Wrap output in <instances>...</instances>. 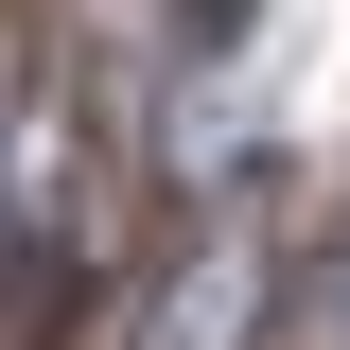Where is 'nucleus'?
I'll use <instances>...</instances> for the list:
<instances>
[{"label": "nucleus", "instance_id": "obj_1", "mask_svg": "<svg viewBox=\"0 0 350 350\" xmlns=\"http://www.w3.org/2000/svg\"><path fill=\"white\" fill-rule=\"evenodd\" d=\"M245 315H262V245H245V228H211V245H193V262L158 280V315H140V350H228Z\"/></svg>", "mask_w": 350, "mask_h": 350}, {"label": "nucleus", "instance_id": "obj_2", "mask_svg": "<svg viewBox=\"0 0 350 350\" xmlns=\"http://www.w3.org/2000/svg\"><path fill=\"white\" fill-rule=\"evenodd\" d=\"M18 228H36V105H0V262H18Z\"/></svg>", "mask_w": 350, "mask_h": 350}]
</instances>
